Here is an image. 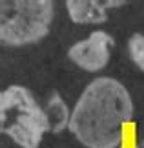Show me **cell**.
I'll list each match as a JSON object with an SVG mask.
<instances>
[{
	"label": "cell",
	"mask_w": 144,
	"mask_h": 148,
	"mask_svg": "<svg viewBox=\"0 0 144 148\" xmlns=\"http://www.w3.org/2000/svg\"><path fill=\"white\" fill-rule=\"evenodd\" d=\"M124 4V0H68L66 9L75 24H104L108 11Z\"/></svg>",
	"instance_id": "cell-5"
},
{
	"label": "cell",
	"mask_w": 144,
	"mask_h": 148,
	"mask_svg": "<svg viewBox=\"0 0 144 148\" xmlns=\"http://www.w3.org/2000/svg\"><path fill=\"white\" fill-rule=\"evenodd\" d=\"M0 124L2 134L20 148H38L49 132L46 110L20 84H11L0 93Z\"/></svg>",
	"instance_id": "cell-2"
},
{
	"label": "cell",
	"mask_w": 144,
	"mask_h": 148,
	"mask_svg": "<svg viewBox=\"0 0 144 148\" xmlns=\"http://www.w3.org/2000/svg\"><path fill=\"white\" fill-rule=\"evenodd\" d=\"M113 37L106 31H93L88 38L75 42L68 49V59L84 71H100L111 59Z\"/></svg>",
	"instance_id": "cell-4"
},
{
	"label": "cell",
	"mask_w": 144,
	"mask_h": 148,
	"mask_svg": "<svg viewBox=\"0 0 144 148\" xmlns=\"http://www.w3.org/2000/svg\"><path fill=\"white\" fill-rule=\"evenodd\" d=\"M128 53H130V59L133 60V64L141 71H144V35L133 33L128 38Z\"/></svg>",
	"instance_id": "cell-7"
},
{
	"label": "cell",
	"mask_w": 144,
	"mask_h": 148,
	"mask_svg": "<svg viewBox=\"0 0 144 148\" xmlns=\"http://www.w3.org/2000/svg\"><path fill=\"white\" fill-rule=\"evenodd\" d=\"M44 110H46L48 123H49V134H59L64 128H70L71 112L68 110V104L57 92H53L49 95Z\"/></svg>",
	"instance_id": "cell-6"
},
{
	"label": "cell",
	"mask_w": 144,
	"mask_h": 148,
	"mask_svg": "<svg viewBox=\"0 0 144 148\" xmlns=\"http://www.w3.org/2000/svg\"><path fill=\"white\" fill-rule=\"evenodd\" d=\"M137 148H144V141H142V143H139V145H137Z\"/></svg>",
	"instance_id": "cell-8"
},
{
	"label": "cell",
	"mask_w": 144,
	"mask_h": 148,
	"mask_svg": "<svg viewBox=\"0 0 144 148\" xmlns=\"http://www.w3.org/2000/svg\"><path fill=\"white\" fill-rule=\"evenodd\" d=\"M55 4L49 0H2L0 40L5 46H27L40 42L53 24Z\"/></svg>",
	"instance_id": "cell-3"
},
{
	"label": "cell",
	"mask_w": 144,
	"mask_h": 148,
	"mask_svg": "<svg viewBox=\"0 0 144 148\" xmlns=\"http://www.w3.org/2000/svg\"><path fill=\"white\" fill-rule=\"evenodd\" d=\"M128 88L113 77L91 81L71 110L70 132L86 148H119L122 124L133 117Z\"/></svg>",
	"instance_id": "cell-1"
}]
</instances>
